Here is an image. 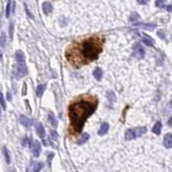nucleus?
Returning <instances> with one entry per match:
<instances>
[{"label":"nucleus","mask_w":172,"mask_h":172,"mask_svg":"<svg viewBox=\"0 0 172 172\" xmlns=\"http://www.w3.org/2000/svg\"><path fill=\"white\" fill-rule=\"evenodd\" d=\"M42 169V164L41 162H34L32 164V171L34 172H40V170Z\"/></svg>","instance_id":"20"},{"label":"nucleus","mask_w":172,"mask_h":172,"mask_svg":"<svg viewBox=\"0 0 172 172\" xmlns=\"http://www.w3.org/2000/svg\"><path fill=\"white\" fill-rule=\"evenodd\" d=\"M152 131H153L155 134H160V131H161V123H160V122H157V123L155 124V126L153 127V129H152Z\"/></svg>","instance_id":"14"},{"label":"nucleus","mask_w":172,"mask_h":172,"mask_svg":"<svg viewBox=\"0 0 172 172\" xmlns=\"http://www.w3.org/2000/svg\"><path fill=\"white\" fill-rule=\"evenodd\" d=\"M102 37L92 36L87 39L73 42L66 50V58L73 67H82L98 58L102 51Z\"/></svg>","instance_id":"1"},{"label":"nucleus","mask_w":172,"mask_h":172,"mask_svg":"<svg viewBox=\"0 0 172 172\" xmlns=\"http://www.w3.org/2000/svg\"><path fill=\"white\" fill-rule=\"evenodd\" d=\"M2 154H3V156H5V161L8 162V164H10V162H11V157H10V154H9L8 149H7L5 146H2Z\"/></svg>","instance_id":"16"},{"label":"nucleus","mask_w":172,"mask_h":172,"mask_svg":"<svg viewBox=\"0 0 172 172\" xmlns=\"http://www.w3.org/2000/svg\"><path fill=\"white\" fill-rule=\"evenodd\" d=\"M88 139H89V134H84L82 136V138H81L80 140L77 141V144H80V145H81V144L85 143V142L87 141Z\"/></svg>","instance_id":"22"},{"label":"nucleus","mask_w":172,"mask_h":172,"mask_svg":"<svg viewBox=\"0 0 172 172\" xmlns=\"http://www.w3.org/2000/svg\"><path fill=\"white\" fill-rule=\"evenodd\" d=\"M137 27H140V28H143V29H149V30H152L153 28L156 27L155 24H137Z\"/></svg>","instance_id":"12"},{"label":"nucleus","mask_w":172,"mask_h":172,"mask_svg":"<svg viewBox=\"0 0 172 172\" xmlns=\"http://www.w3.org/2000/svg\"><path fill=\"white\" fill-rule=\"evenodd\" d=\"M170 107H171V108H172V100L170 101Z\"/></svg>","instance_id":"34"},{"label":"nucleus","mask_w":172,"mask_h":172,"mask_svg":"<svg viewBox=\"0 0 172 172\" xmlns=\"http://www.w3.org/2000/svg\"><path fill=\"white\" fill-rule=\"evenodd\" d=\"M167 11H169L170 13H172V5H168V7H167Z\"/></svg>","instance_id":"31"},{"label":"nucleus","mask_w":172,"mask_h":172,"mask_svg":"<svg viewBox=\"0 0 172 172\" xmlns=\"http://www.w3.org/2000/svg\"><path fill=\"white\" fill-rule=\"evenodd\" d=\"M45 87H46V86L44 84L39 85L38 87H37V96H38V97H42L44 90H45Z\"/></svg>","instance_id":"18"},{"label":"nucleus","mask_w":172,"mask_h":172,"mask_svg":"<svg viewBox=\"0 0 172 172\" xmlns=\"http://www.w3.org/2000/svg\"><path fill=\"white\" fill-rule=\"evenodd\" d=\"M37 134L41 139L45 138V129L42 126V124H38V125H37Z\"/></svg>","instance_id":"7"},{"label":"nucleus","mask_w":172,"mask_h":172,"mask_svg":"<svg viewBox=\"0 0 172 172\" xmlns=\"http://www.w3.org/2000/svg\"><path fill=\"white\" fill-rule=\"evenodd\" d=\"M1 107H2V110H5V102L3 95H1Z\"/></svg>","instance_id":"28"},{"label":"nucleus","mask_w":172,"mask_h":172,"mask_svg":"<svg viewBox=\"0 0 172 172\" xmlns=\"http://www.w3.org/2000/svg\"><path fill=\"white\" fill-rule=\"evenodd\" d=\"M49 122L52 124V126H56L57 125V121H56V118H55V116L53 113L49 114Z\"/></svg>","instance_id":"21"},{"label":"nucleus","mask_w":172,"mask_h":172,"mask_svg":"<svg viewBox=\"0 0 172 172\" xmlns=\"http://www.w3.org/2000/svg\"><path fill=\"white\" fill-rule=\"evenodd\" d=\"M97 99L96 98H85L73 102L69 107L68 114L70 118V126L75 134H80L84 124L88 117L96 111Z\"/></svg>","instance_id":"2"},{"label":"nucleus","mask_w":172,"mask_h":172,"mask_svg":"<svg viewBox=\"0 0 172 172\" xmlns=\"http://www.w3.org/2000/svg\"><path fill=\"white\" fill-rule=\"evenodd\" d=\"M168 124H169V126H172V117L169 119V122H168Z\"/></svg>","instance_id":"33"},{"label":"nucleus","mask_w":172,"mask_h":172,"mask_svg":"<svg viewBox=\"0 0 172 172\" xmlns=\"http://www.w3.org/2000/svg\"><path fill=\"white\" fill-rule=\"evenodd\" d=\"M27 73V68H26V64L25 62H17V68H16V72H15V77L17 79H21L24 75Z\"/></svg>","instance_id":"3"},{"label":"nucleus","mask_w":172,"mask_h":172,"mask_svg":"<svg viewBox=\"0 0 172 172\" xmlns=\"http://www.w3.org/2000/svg\"><path fill=\"white\" fill-rule=\"evenodd\" d=\"M137 138V134L134 132V129H129V130L126 131V134H125V139H126L127 141L129 140H134V139Z\"/></svg>","instance_id":"8"},{"label":"nucleus","mask_w":172,"mask_h":172,"mask_svg":"<svg viewBox=\"0 0 172 172\" xmlns=\"http://www.w3.org/2000/svg\"><path fill=\"white\" fill-rule=\"evenodd\" d=\"M94 77H95L96 80L100 81L101 77H102V70H101L100 68H97V69H95V71H94Z\"/></svg>","instance_id":"17"},{"label":"nucleus","mask_w":172,"mask_h":172,"mask_svg":"<svg viewBox=\"0 0 172 172\" xmlns=\"http://www.w3.org/2000/svg\"><path fill=\"white\" fill-rule=\"evenodd\" d=\"M5 32H2V35H1V47H5Z\"/></svg>","instance_id":"27"},{"label":"nucleus","mask_w":172,"mask_h":172,"mask_svg":"<svg viewBox=\"0 0 172 172\" xmlns=\"http://www.w3.org/2000/svg\"><path fill=\"white\" fill-rule=\"evenodd\" d=\"M42 9H43L45 14H50V13L53 11V5H52L50 2H44L43 5H42Z\"/></svg>","instance_id":"10"},{"label":"nucleus","mask_w":172,"mask_h":172,"mask_svg":"<svg viewBox=\"0 0 172 172\" xmlns=\"http://www.w3.org/2000/svg\"><path fill=\"white\" fill-rule=\"evenodd\" d=\"M23 95H25L26 94V84H24V86H23V92H22Z\"/></svg>","instance_id":"32"},{"label":"nucleus","mask_w":172,"mask_h":172,"mask_svg":"<svg viewBox=\"0 0 172 172\" xmlns=\"http://www.w3.org/2000/svg\"><path fill=\"white\" fill-rule=\"evenodd\" d=\"M29 138H24L23 139V141H22V145H23L24 147H27L30 145V143H29Z\"/></svg>","instance_id":"24"},{"label":"nucleus","mask_w":172,"mask_h":172,"mask_svg":"<svg viewBox=\"0 0 172 172\" xmlns=\"http://www.w3.org/2000/svg\"><path fill=\"white\" fill-rule=\"evenodd\" d=\"M147 129L145 127H138V128H134V132H136L137 137H141L142 134H146Z\"/></svg>","instance_id":"13"},{"label":"nucleus","mask_w":172,"mask_h":172,"mask_svg":"<svg viewBox=\"0 0 172 172\" xmlns=\"http://www.w3.org/2000/svg\"><path fill=\"white\" fill-rule=\"evenodd\" d=\"M20 123H21L23 126H26V127H28L29 125H30V121H29L28 118L26 117V116H24V115L20 116Z\"/></svg>","instance_id":"15"},{"label":"nucleus","mask_w":172,"mask_h":172,"mask_svg":"<svg viewBox=\"0 0 172 172\" xmlns=\"http://www.w3.org/2000/svg\"><path fill=\"white\" fill-rule=\"evenodd\" d=\"M142 41H143L144 44H146L147 46H154V40L149 38V36H143Z\"/></svg>","instance_id":"11"},{"label":"nucleus","mask_w":172,"mask_h":172,"mask_svg":"<svg viewBox=\"0 0 172 172\" xmlns=\"http://www.w3.org/2000/svg\"><path fill=\"white\" fill-rule=\"evenodd\" d=\"M10 13H11V1H9L8 5H7V17L9 18V16H10Z\"/></svg>","instance_id":"26"},{"label":"nucleus","mask_w":172,"mask_h":172,"mask_svg":"<svg viewBox=\"0 0 172 172\" xmlns=\"http://www.w3.org/2000/svg\"><path fill=\"white\" fill-rule=\"evenodd\" d=\"M108 131H109V124L103 123L102 125H101L99 131H98V134H99V136H103V134H105Z\"/></svg>","instance_id":"9"},{"label":"nucleus","mask_w":172,"mask_h":172,"mask_svg":"<svg viewBox=\"0 0 172 172\" xmlns=\"http://www.w3.org/2000/svg\"><path fill=\"white\" fill-rule=\"evenodd\" d=\"M164 2H166V0H156L155 1V5H156L157 8H161V7H164Z\"/></svg>","instance_id":"23"},{"label":"nucleus","mask_w":172,"mask_h":172,"mask_svg":"<svg viewBox=\"0 0 172 172\" xmlns=\"http://www.w3.org/2000/svg\"><path fill=\"white\" fill-rule=\"evenodd\" d=\"M145 55V51H144V47L141 44H136L134 46V56L138 59H142Z\"/></svg>","instance_id":"4"},{"label":"nucleus","mask_w":172,"mask_h":172,"mask_svg":"<svg viewBox=\"0 0 172 172\" xmlns=\"http://www.w3.org/2000/svg\"><path fill=\"white\" fill-rule=\"evenodd\" d=\"M139 18H140V15H139V14H137V13H132L131 16H130V21L136 22V21H138Z\"/></svg>","instance_id":"25"},{"label":"nucleus","mask_w":172,"mask_h":172,"mask_svg":"<svg viewBox=\"0 0 172 172\" xmlns=\"http://www.w3.org/2000/svg\"><path fill=\"white\" fill-rule=\"evenodd\" d=\"M140 5H146L147 2H149V0H137Z\"/></svg>","instance_id":"30"},{"label":"nucleus","mask_w":172,"mask_h":172,"mask_svg":"<svg viewBox=\"0 0 172 172\" xmlns=\"http://www.w3.org/2000/svg\"><path fill=\"white\" fill-rule=\"evenodd\" d=\"M15 57H16V60L17 62H25V56H24V53L22 51H17L15 53Z\"/></svg>","instance_id":"19"},{"label":"nucleus","mask_w":172,"mask_h":172,"mask_svg":"<svg viewBox=\"0 0 172 172\" xmlns=\"http://www.w3.org/2000/svg\"><path fill=\"white\" fill-rule=\"evenodd\" d=\"M164 145L167 149H171L172 147V134H167L164 138Z\"/></svg>","instance_id":"6"},{"label":"nucleus","mask_w":172,"mask_h":172,"mask_svg":"<svg viewBox=\"0 0 172 172\" xmlns=\"http://www.w3.org/2000/svg\"><path fill=\"white\" fill-rule=\"evenodd\" d=\"M157 35H158V37L161 39H164V32L162 30H159L158 32H157Z\"/></svg>","instance_id":"29"},{"label":"nucleus","mask_w":172,"mask_h":172,"mask_svg":"<svg viewBox=\"0 0 172 172\" xmlns=\"http://www.w3.org/2000/svg\"><path fill=\"white\" fill-rule=\"evenodd\" d=\"M31 151H32V154L35 157H39L40 156V153H41V144L39 141H35L31 145Z\"/></svg>","instance_id":"5"}]
</instances>
